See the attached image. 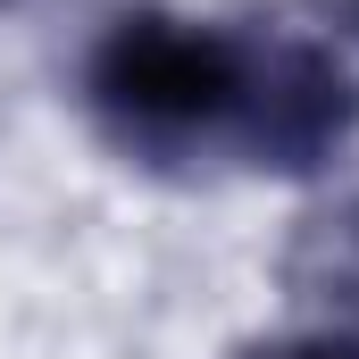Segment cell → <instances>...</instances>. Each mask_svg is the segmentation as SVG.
Listing matches in <instances>:
<instances>
[{
    "label": "cell",
    "mask_w": 359,
    "mask_h": 359,
    "mask_svg": "<svg viewBox=\"0 0 359 359\" xmlns=\"http://www.w3.org/2000/svg\"><path fill=\"white\" fill-rule=\"evenodd\" d=\"M92 109L142 159L251 151L301 168L359 109V34L334 17L268 34H226L209 17H126L92 50Z\"/></svg>",
    "instance_id": "obj_1"
},
{
    "label": "cell",
    "mask_w": 359,
    "mask_h": 359,
    "mask_svg": "<svg viewBox=\"0 0 359 359\" xmlns=\"http://www.w3.org/2000/svg\"><path fill=\"white\" fill-rule=\"evenodd\" d=\"M259 359H359V343H334V334H309V343H276Z\"/></svg>",
    "instance_id": "obj_2"
}]
</instances>
